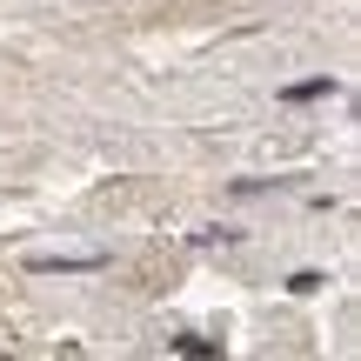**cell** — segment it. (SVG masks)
<instances>
[{
  "mask_svg": "<svg viewBox=\"0 0 361 361\" xmlns=\"http://www.w3.org/2000/svg\"><path fill=\"white\" fill-rule=\"evenodd\" d=\"M322 281H328L322 268H301V274H288V288H295V295H314V288H322Z\"/></svg>",
  "mask_w": 361,
  "mask_h": 361,
  "instance_id": "4",
  "label": "cell"
},
{
  "mask_svg": "<svg viewBox=\"0 0 361 361\" xmlns=\"http://www.w3.org/2000/svg\"><path fill=\"white\" fill-rule=\"evenodd\" d=\"M34 274H94V268H107V255L94 247V255H34L27 261Z\"/></svg>",
  "mask_w": 361,
  "mask_h": 361,
  "instance_id": "1",
  "label": "cell"
},
{
  "mask_svg": "<svg viewBox=\"0 0 361 361\" xmlns=\"http://www.w3.org/2000/svg\"><path fill=\"white\" fill-rule=\"evenodd\" d=\"M174 355H221V341H207V335H180Z\"/></svg>",
  "mask_w": 361,
  "mask_h": 361,
  "instance_id": "3",
  "label": "cell"
},
{
  "mask_svg": "<svg viewBox=\"0 0 361 361\" xmlns=\"http://www.w3.org/2000/svg\"><path fill=\"white\" fill-rule=\"evenodd\" d=\"M322 94H341V80H328V74H314V80H288L281 101H322Z\"/></svg>",
  "mask_w": 361,
  "mask_h": 361,
  "instance_id": "2",
  "label": "cell"
}]
</instances>
